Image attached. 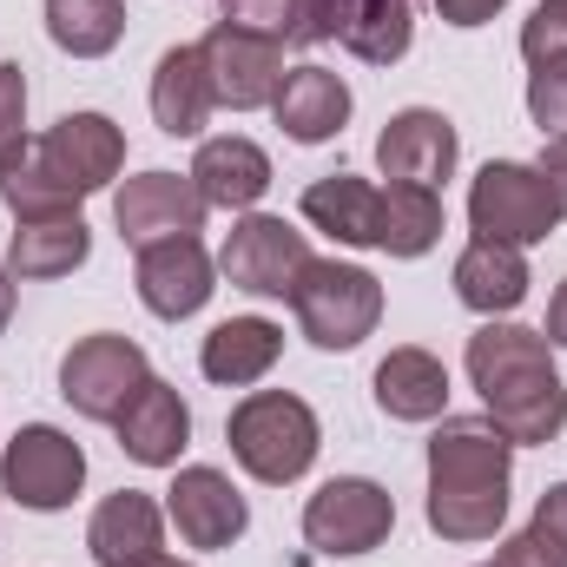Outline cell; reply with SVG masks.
I'll list each match as a JSON object with an SVG mask.
<instances>
[{"label":"cell","mask_w":567,"mask_h":567,"mask_svg":"<svg viewBox=\"0 0 567 567\" xmlns=\"http://www.w3.org/2000/svg\"><path fill=\"white\" fill-rule=\"evenodd\" d=\"M0 205L13 212V225H27V218L80 212V205H86V192H80V185H66V178L40 158V145H33L20 165H7V172H0Z\"/></svg>","instance_id":"obj_29"},{"label":"cell","mask_w":567,"mask_h":567,"mask_svg":"<svg viewBox=\"0 0 567 567\" xmlns=\"http://www.w3.org/2000/svg\"><path fill=\"white\" fill-rule=\"evenodd\" d=\"M337 47L363 66H396L416 47V0H357V20Z\"/></svg>","instance_id":"obj_28"},{"label":"cell","mask_w":567,"mask_h":567,"mask_svg":"<svg viewBox=\"0 0 567 567\" xmlns=\"http://www.w3.org/2000/svg\"><path fill=\"white\" fill-rule=\"evenodd\" d=\"M120 449L140 462V468H178V455H185V442H192V403L165 383V377H152L140 396L120 410Z\"/></svg>","instance_id":"obj_21"},{"label":"cell","mask_w":567,"mask_h":567,"mask_svg":"<svg viewBox=\"0 0 567 567\" xmlns=\"http://www.w3.org/2000/svg\"><path fill=\"white\" fill-rule=\"evenodd\" d=\"M502 7H508V0H435V13H442L449 27H462V33H468V27H488Z\"/></svg>","instance_id":"obj_36"},{"label":"cell","mask_w":567,"mask_h":567,"mask_svg":"<svg viewBox=\"0 0 567 567\" xmlns=\"http://www.w3.org/2000/svg\"><path fill=\"white\" fill-rule=\"evenodd\" d=\"M133 284H140V303L165 323H185L212 303L218 290V258L205 251V238H158L145 245L140 265H133Z\"/></svg>","instance_id":"obj_14"},{"label":"cell","mask_w":567,"mask_h":567,"mask_svg":"<svg viewBox=\"0 0 567 567\" xmlns=\"http://www.w3.org/2000/svg\"><path fill=\"white\" fill-rule=\"evenodd\" d=\"M205 212L212 205L198 198L192 172H140V178H126L113 192V225H120V238L133 251L158 245V238H198Z\"/></svg>","instance_id":"obj_12"},{"label":"cell","mask_w":567,"mask_h":567,"mask_svg":"<svg viewBox=\"0 0 567 567\" xmlns=\"http://www.w3.org/2000/svg\"><path fill=\"white\" fill-rule=\"evenodd\" d=\"M145 383H152V363H145L140 343L120 337V330H93V337H80L60 357V396L86 423H120V410L140 396Z\"/></svg>","instance_id":"obj_8"},{"label":"cell","mask_w":567,"mask_h":567,"mask_svg":"<svg viewBox=\"0 0 567 567\" xmlns=\"http://www.w3.org/2000/svg\"><path fill=\"white\" fill-rule=\"evenodd\" d=\"M370 390H377V410L390 423H435V416H449V363L435 350H423V343H396L377 363Z\"/></svg>","instance_id":"obj_23"},{"label":"cell","mask_w":567,"mask_h":567,"mask_svg":"<svg viewBox=\"0 0 567 567\" xmlns=\"http://www.w3.org/2000/svg\"><path fill=\"white\" fill-rule=\"evenodd\" d=\"M396 535V495L370 475H330L310 502H303V542L323 561H357L377 555Z\"/></svg>","instance_id":"obj_6"},{"label":"cell","mask_w":567,"mask_h":567,"mask_svg":"<svg viewBox=\"0 0 567 567\" xmlns=\"http://www.w3.org/2000/svg\"><path fill=\"white\" fill-rule=\"evenodd\" d=\"M198 53H205V73H212V100H218V106H231V113H258V106L278 100L284 40H271V33H245V27L218 20V27L198 40Z\"/></svg>","instance_id":"obj_11"},{"label":"cell","mask_w":567,"mask_h":567,"mask_svg":"<svg viewBox=\"0 0 567 567\" xmlns=\"http://www.w3.org/2000/svg\"><path fill=\"white\" fill-rule=\"evenodd\" d=\"M278 357H284V323H271V317H225V323H212L205 343H198V370H205V383H218V390H251V383H265V377L278 370Z\"/></svg>","instance_id":"obj_20"},{"label":"cell","mask_w":567,"mask_h":567,"mask_svg":"<svg viewBox=\"0 0 567 567\" xmlns=\"http://www.w3.org/2000/svg\"><path fill=\"white\" fill-rule=\"evenodd\" d=\"M535 522H548L555 535H567V482H555V488L535 502Z\"/></svg>","instance_id":"obj_38"},{"label":"cell","mask_w":567,"mask_h":567,"mask_svg":"<svg viewBox=\"0 0 567 567\" xmlns=\"http://www.w3.org/2000/svg\"><path fill=\"white\" fill-rule=\"evenodd\" d=\"M225 442H231V462L265 482V488H290L310 475L317 449H323V423L317 410L297 396V390H251L231 403L225 416Z\"/></svg>","instance_id":"obj_3"},{"label":"cell","mask_w":567,"mask_h":567,"mask_svg":"<svg viewBox=\"0 0 567 567\" xmlns=\"http://www.w3.org/2000/svg\"><path fill=\"white\" fill-rule=\"evenodd\" d=\"M290 317L317 350H357L383 323V284L370 265L350 258H310L290 290Z\"/></svg>","instance_id":"obj_4"},{"label":"cell","mask_w":567,"mask_h":567,"mask_svg":"<svg viewBox=\"0 0 567 567\" xmlns=\"http://www.w3.org/2000/svg\"><path fill=\"white\" fill-rule=\"evenodd\" d=\"M515 442L495 416H442L429 435V502L423 522L442 542H495L508 528Z\"/></svg>","instance_id":"obj_2"},{"label":"cell","mask_w":567,"mask_h":567,"mask_svg":"<svg viewBox=\"0 0 567 567\" xmlns=\"http://www.w3.org/2000/svg\"><path fill=\"white\" fill-rule=\"evenodd\" d=\"M297 7L303 0H218V13L245 33H271V40H297Z\"/></svg>","instance_id":"obj_33"},{"label":"cell","mask_w":567,"mask_h":567,"mask_svg":"<svg viewBox=\"0 0 567 567\" xmlns=\"http://www.w3.org/2000/svg\"><path fill=\"white\" fill-rule=\"evenodd\" d=\"M350 20H357V0H303V7H297V40H310V47L343 40Z\"/></svg>","instance_id":"obj_35"},{"label":"cell","mask_w":567,"mask_h":567,"mask_svg":"<svg viewBox=\"0 0 567 567\" xmlns=\"http://www.w3.org/2000/svg\"><path fill=\"white\" fill-rule=\"evenodd\" d=\"M47 40L73 60H106L126 40V0H47Z\"/></svg>","instance_id":"obj_27"},{"label":"cell","mask_w":567,"mask_h":567,"mask_svg":"<svg viewBox=\"0 0 567 567\" xmlns=\"http://www.w3.org/2000/svg\"><path fill=\"white\" fill-rule=\"evenodd\" d=\"M13 303H20V278H13L7 258H0V337H7V323H13Z\"/></svg>","instance_id":"obj_40"},{"label":"cell","mask_w":567,"mask_h":567,"mask_svg":"<svg viewBox=\"0 0 567 567\" xmlns=\"http://www.w3.org/2000/svg\"><path fill=\"white\" fill-rule=\"evenodd\" d=\"M350 106L357 100H350V80L343 73H330L323 60H297V66H284L271 120H278V133L290 145H323L350 126Z\"/></svg>","instance_id":"obj_16"},{"label":"cell","mask_w":567,"mask_h":567,"mask_svg":"<svg viewBox=\"0 0 567 567\" xmlns=\"http://www.w3.org/2000/svg\"><path fill=\"white\" fill-rule=\"evenodd\" d=\"M303 265H310V238L278 212H238V225L218 245V278L245 297H284L290 303Z\"/></svg>","instance_id":"obj_9"},{"label":"cell","mask_w":567,"mask_h":567,"mask_svg":"<svg viewBox=\"0 0 567 567\" xmlns=\"http://www.w3.org/2000/svg\"><path fill=\"white\" fill-rule=\"evenodd\" d=\"M152 567H192V561H172V555H165V561H152Z\"/></svg>","instance_id":"obj_41"},{"label":"cell","mask_w":567,"mask_h":567,"mask_svg":"<svg viewBox=\"0 0 567 567\" xmlns=\"http://www.w3.org/2000/svg\"><path fill=\"white\" fill-rule=\"evenodd\" d=\"M86 258H93V225H86L80 212L27 218V225H13V238H7V271H13L20 284L73 278Z\"/></svg>","instance_id":"obj_25"},{"label":"cell","mask_w":567,"mask_h":567,"mask_svg":"<svg viewBox=\"0 0 567 567\" xmlns=\"http://www.w3.org/2000/svg\"><path fill=\"white\" fill-rule=\"evenodd\" d=\"M33 145H40V158H47L66 185H80L86 198L106 192V185L126 172V133H120L106 113H60Z\"/></svg>","instance_id":"obj_15"},{"label":"cell","mask_w":567,"mask_h":567,"mask_svg":"<svg viewBox=\"0 0 567 567\" xmlns=\"http://www.w3.org/2000/svg\"><path fill=\"white\" fill-rule=\"evenodd\" d=\"M271 152L245 133H225V140H198V158H192V185L205 205L218 212H258V198L271 192Z\"/></svg>","instance_id":"obj_19"},{"label":"cell","mask_w":567,"mask_h":567,"mask_svg":"<svg viewBox=\"0 0 567 567\" xmlns=\"http://www.w3.org/2000/svg\"><path fill=\"white\" fill-rule=\"evenodd\" d=\"M80 488H86V449L66 429H53V423L13 429V442L0 449V495L13 508L60 515V508H73Z\"/></svg>","instance_id":"obj_7"},{"label":"cell","mask_w":567,"mask_h":567,"mask_svg":"<svg viewBox=\"0 0 567 567\" xmlns=\"http://www.w3.org/2000/svg\"><path fill=\"white\" fill-rule=\"evenodd\" d=\"M297 212H303L310 231H323V238H337V245H350V251H377L383 185H370V178H357V172H323V178L303 185Z\"/></svg>","instance_id":"obj_22"},{"label":"cell","mask_w":567,"mask_h":567,"mask_svg":"<svg viewBox=\"0 0 567 567\" xmlns=\"http://www.w3.org/2000/svg\"><path fill=\"white\" fill-rule=\"evenodd\" d=\"M462 370L515 449H542L567 429V383L555 370V343L542 330L515 317H482V330L462 350Z\"/></svg>","instance_id":"obj_1"},{"label":"cell","mask_w":567,"mask_h":567,"mask_svg":"<svg viewBox=\"0 0 567 567\" xmlns=\"http://www.w3.org/2000/svg\"><path fill=\"white\" fill-rule=\"evenodd\" d=\"M535 172L548 178V192H555V205L567 212V140H542V158H535Z\"/></svg>","instance_id":"obj_37"},{"label":"cell","mask_w":567,"mask_h":567,"mask_svg":"<svg viewBox=\"0 0 567 567\" xmlns=\"http://www.w3.org/2000/svg\"><path fill=\"white\" fill-rule=\"evenodd\" d=\"M555 350H567V278L555 284V297H548V330H542Z\"/></svg>","instance_id":"obj_39"},{"label":"cell","mask_w":567,"mask_h":567,"mask_svg":"<svg viewBox=\"0 0 567 567\" xmlns=\"http://www.w3.org/2000/svg\"><path fill=\"white\" fill-rule=\"evenodd\" d=\"M27 152H33V133H27V66L0 60V172L20 165Z\"/></svg>","instance_id":"obj_31"},{"label":"cell","mask_w":567,"mask_h":567,"mask_svg":"<svg viewBox=\"0 0 567 567\" xmlns=\"http://www.w3.org/2000/svg\"><path fill=\"white\" fill-rule=\"evenodd\" d=\"M488 567H495V561H488Z\"/></svg>","instance_id":"obj_42"},{"label":"cell","mask_w":567,"mask_h":567,"mask_svg":"<svg viewBox=\"0 0 567 567\" xmlns=\"http://www.w3.org/2000/svg\"><path fill=\"white\" fill-rule=\"evenodd\" d=\"M455 158H462L455 120L435 113V106H403L377 133V172L390 185H429V192H442L455 178Z\"/></svg>","instance_id":"obj_13"},{"label":"cell","mask_w":567,"mask_h":567,"mask_svg":"<svg viewBox=\"0 0 567 567\" xmlns=\"http://www.w3.org/2000/svg\"><path fill=\"white\" fill-rule=\"evenodd\" d=\"M165 502H152L145 488H120L93 508L86 522V555L100 567H152L165 561Z\"/></svg>","instance_id":"obj_17"},{"label":"cell","mask_w":567,"mask_h":567,"mask_svg":"<svg viewBox=\"0 0 567 567\" xmlns=\"http://www.w3.org/2000/svg\"><path fill=\"white\" fill-rule=\"evenodd\" d=\"M165 522L178 528L185 548L218 555V548L245 542V528H251V502L238 495V482H231L225 468L192 462V468H178L172 488H165Z\"/></svg>","instance_id":"obj_10"},{"label":"cell","mask_w":567,"mask_h":567,"mask_svg":"<svg viewBox=\"0 0 567 567\" xmlns=\"http://www.w3.org/2000/svg\"><path fill=\"white\" fill-rule=\"evenodd\" d=\"M528 120L542 126V140H567V53L528 66Z\"/></svg>","instance_id":"obj_30"},{"label":"cell","mask_w":567,"mask_h":567,"mask_svg":"<svg viewBox=\"0 0 567 567\" xmlns=\"http://www.w3.org/2000/svg\"><path fill=\"white\" fill-rule=\"evenodd\" d=\"M145 100H152V126H158L165 140H198V133L212 126L218 100H212V73H205L198 40H178V47L158 53Z\"/></svg>","instance_id":"obj_18"},{"label":"cell","mask_w":567,"mask_h":567,"mask_svg":"<svg viewBox=\"0 0 567 567\" xmlns=\"http://www.w3.org/2000/svg\"><path fill=\"white\" fill-rule=\"evenodd\" d=\"M561 205L548 192V178L522 158H488L475 178H468V231L475 238H495V245H548L561 231Z\"/></svg>","instance_id":"obj_5"},{"label":"cell","mask_w":567,"mask_h":567,"mask_svg":"<svg viewBox=\"0 0 567 567\" xmlns=\"http://www.w3.org/2000/svg\"><path fill=\"white\" fill-rule=\"evenodd\" d=\"M495 567H567V535H555L548 522H528L495 548Z\"/></svg>","instance_id":"obj_32"},{"label":"cell","mask_w":567,"mask_h":567,"mask_svg":"<svg viewBox=\"0 0 567 567\" xmlns=\"http://www.w3.org/2000/svg\"><path fill=\"white\" fill-rule=\"evenodd\" d=\"M449 231V205L429 185H383V218H377V251L390 258H429Z\"/></svg>","instance_id":"obj_26"},{"label":"cell","mask_w":567,"mask_h":567,"mask_svg":"<svg viewBox=\"0 0 567 567\" xmlns=\"http://www.w3.org/2000/svg\"><path fill=\"white\" fill-rule=\"evenodd\" d=\"M449 284H455V297L475 317H515L535 278H528V251L495 245V238H468L462 258H455V271H449Z\"/></svg>","instance_id":"obj_24"},{"label":"cell","mask_w":567,"mask_h":567,"mask_svg":"<svg viewBox=\"0 0 567 567\" xmlns=\"http://www.w3.org/2000/svg\"><path fill=\"white\" fill-rule=\"evenodd\" d=\"M548 53H567V0H542L528 20H522V60H548Z\"/></svg>","instance_id":"obj_34"}]
</instances>
